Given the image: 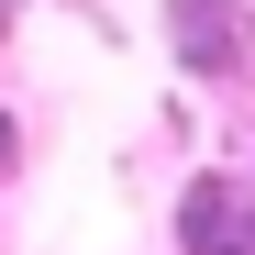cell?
I'll list each match as a JSON object with an SVG mask.
<instances>
[{"mask_svg":"<svg viewBox=\"0 0 255 255\" xmlns=\"http://www.w3.org/2000/svg\"><path fill=\"white\" fill-rule=\"evenodd\" d=\"M166 45H178V67L200 89H244L255 22H244V0H166Z\"/></svg>","mask_w":255,"mask_h":255,"instance_id":"6da1fadb","label":"cell"},{"mask_svg":"<svg viewBox=\"0 0 255 255\" xmlns=\"http://www.w3.org/2000/svg\"><path fill=\"white\" fill-rule=\"evenodd\" d=\"M244 255H255V200H244Z\"/></svg>","mask_w":255,"mask_h":255,"instance_id":"7a4b0ae2","label":"cell"}]
</instances>
